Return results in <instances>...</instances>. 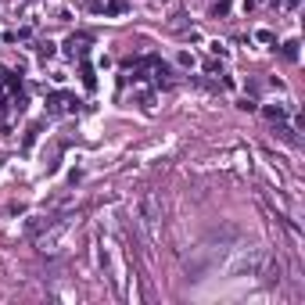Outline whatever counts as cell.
Returning a JSON list of instances; mask_svg holds the SVG:
<instances>
[{"label":"cell","instance_id":"obj_1","mask_svg":"<svg viewBox=\"0 0 305 305\" xmlns=\"http://www.w3.org/2000/svg\"><path fill=\"white\" fill-rule=\"evenodd\" d=\"M65 104H72V97H65V94H51V97H47V108H51L54 115L65 112Z\"/></svg>","mask_w":305,"mask_h":305},{"label":"cell","instance_id":"obj_2","mask_svg":"<svg viewBox=\"0 0 305 305\" xmlns=\"http://www.w3.org/2000/svg\"><path fill=\"white\" fill-rule=\"evenodd\" d=\"M79 76H83V86H86V90H94V86H97V79H94V68H90L86 61L79 65Z\"/></svg>","mask_w":305,"mask_h":305},{"label":"cell","instance_id":"obj_3","mask_svg":"<svg viewBox=\"0 0 305 305\" xmlns=\"http://www.w3.org/2000/svg\"><path fill=\"white\" fill-rule=\"evenodd\" d=\"M284 58H288V61H298V43H284Z\"/></svg>","mask_w":305,"mask_h":305},{"label":"cell","instance_id":"obj_4","mask_svg":"<svg viewBox=\"0 0 305 305\" xmlns=\"http://www.w3.org/2000/svg\"><path fill=\"white\" fill-rule=\"evenodd\" d=\"M36 136H40V122H36V126L29 129V133H25V147H33V140H36Z\"/></svg>","mask_w":305,"mask_h":305},{"label":"cell","instance_id":"obj_5","mask_svg":"<svg viewBox=\"0 0 305 305\" xmlns=\"http://www.w3.org/2000/svg\"><path fill=\"white\" fill-rule=\"evenodd\" d=\"M266 119H284V108L276 104V108H266Z\"/></svg>","mask_w":305,"mask_h":305},{"label":"cell","instance_id":"obj_6","mask_svg":"<svg viewBox=\"0 0 305 305\" xmlns=\"http://www.w3.org/2000/svg\"><path fill=\"white\" fill-rule=\"evenodd\" d=\"M230 11V0H219V4H216V15H226Z\"/></svg>","mask_w":305,"mask_h":305}]
</instances>
